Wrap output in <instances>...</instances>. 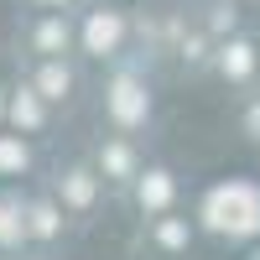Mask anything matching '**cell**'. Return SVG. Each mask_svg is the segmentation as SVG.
<instances>
[{
    "instance_id": "7a4b0ae2",
    "label": "cell",
    "mask_w": 260,
    "mask_h": 260,
    "mask_svg": "<svg viewBox=\"0 0 260 260\" xmlns=\"http://www.w3.org/2000/svg\"><path fill=\"white\" fill-rule=\"evenodd\" d=\"M115 42V16H94V26H89V47L99 52V47H110Z\"/></svg>"
},
{
    "instance_id": "277c9868",
    "label": "cell",
    "mask_w": 260,
    "mask_h": 260,
    "mask_svg": "<svg viewBox=\"0 0 260 260\" xmlns=\"http://www.w3.org/2000/svg\"><path fill=\"white\" fill-rule=\"evenodd\" d=\"M224 68H229V73H245V68H250V47H229V52H224Z\"/></svg>"
},
{
    "instance_id": "8992f818",
    "label": "cell",
    "mask_w": 260,
    "mask_h": 260,
    "mask_svg": "<svg viewBox=\"0 0 260 260\" xmlns=\"http://www.w3.org/2000/svg\"><path fill=\"white\" fill-rule=\"evenodd\" d=\"M255 130H260V115H255Z\"/></svg>"
},
{
    "instance_id": "3957f363",
    "label": "cell",
    "mask_w": 260,
    "mask_h": 260,
    "mask_svg": "<svg viewBox=\"0 0 260 260\" xmlns=\"http://www.w3.org/2000/svg\"><path fill=\"white\" fill-rule=\"evenodd\" d=\"M42 89H47V99H57L62 89H68V73H57V68H47V73H42Z\"/></svg>"
},
{
    "instance_id": "5b68a950",
    "label": "cell",
    "mask_w": 260,
    "mask_h": 260,
    "mask_svg": "<svg viewBox=\"0 0 260 260\" xmlns=\"http://www.w3.org/2000/svg\"><path fill=\"white\" fill-rule=\"evenodd\" d=\"M141 198H151V203H161V198H167V182H161V172H156V177H151V182L141 187Z\"/></svg>"
},
{
    "instance_id": "6da1fadb",
    "label": "cell",
    "mask_w": 260,
    "mask_h": 260,
    "mask_svg": "<svg viewBox=\"0 0 260 260\" xmlns=\"http://www.w3.org/2000/svg\"><path fill=\"white\" fill-rule=\"evenodd\" d=\"M141 110H146V99H136L130 83H120V89H115V115H120V120H136Z\"/></svg>"
}]
</instances>
